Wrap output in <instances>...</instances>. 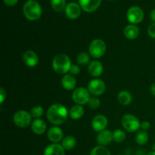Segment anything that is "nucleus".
<instances>
[{"mask_svg": "<svg viewBox=\"0 0 155 155\" xmlns=\"http://www.w3.org/2000/svg\"><path fill=\"white\" fill-rule=\"evenodd\" d=\"M150 90H151V93L155 97V83L151 85V88H150Z\"/></svg>", "mask_w": 155, "mask_h": 155, "instance_id": "obj_37", "label": "nucleus"}, {"mask_svg": "<svg viewBox=\"0 0 155 155\" xmlns=\"http://www.w3.org/2000/svg\"><path fill=\"white\" fill-rule=\"evenodd\" d=\"M136 143L139 145H144L148 142V135L146 131L140 130L137 133L136 136Z\"/></svg>", "mask_w": 155, "mask_h": 155, "instance_id": "obj_24", "label": "nucleus"}, {"mask_svg": "<svg viewBox=\"0 0 155 155\" xmlns=\"http://www.w3.org/2000/svg\"><path fill=\"white\" fill-rule=\"evenodd\" d=\"M43 155H65V150L60 144L53 143L45 148Z\"/></svg>", "mask_w": 155, "mask_h": 155, "instance_id": "obj_17", "label": "nucleus"}, {"mask_svg": "<svg viewBox=\"0 0 155 155\" xmlns=\"http://www.w3.org/2000/svg\"><path fill=\"white\" fill-rule=\"evenodd\" d=\"M117 155H123V154H117Z\"/></svg>", "mask_w": 155, "mask_h": 155, "instance_id": "obj_41", "label": "nucleus"}, {"mask_svg": "<svg viewBox=\"0 0 155 155\" xmlns=\"http://www.w3.org/2000/svg\"><path fill=\"white\" fill-rule=\"evenodd\" d=\"M52 68L57 74H65L70 71L71 61L70 58L65 54H58L53 58Z\"/></svg>", "mask_w": 155, "mask_h": 155, "instance_id": "obj_3", "label": "nucleus"}, {"mask_svg": "<svg viewBox=\"0 0 155 155\" xmlns=\"http://www.w3.org/2000/svg\"><path fill=\"white\" fill-rule=\"evenodd\" d=\"M69 72L71 75H78L80 73V68L77 64H72L70 68Z\"/></svg>", "mask_w": 155, "mask_h": 155, "instance_id": "obj_31", "label": "nucleus"}, {"mask_svg": "<svg viewBox=\"0 0 155 155\" xmlns=\"http://www.w3.org/2000/svg\"><path fill=\"white\" fill-rule=\"evenodd\" d=\"M69 115L71 119L78 120L80 119L84 115V108L80 104H75L72 106L70 109Z\"/></svg>", "mask_w": 155, "mask_h": 155, "instance_id": "obj_21", "label": "nucleus"}, {"mask_svg": "<svg viewBox=\"0 0 155 155\" xmlns=\"http://www.w3.org/2000/svg\"><path fill=\"white\" fill-rule=\"evenodd\" d=\"M126 133L124 130H116L113 132V141L117 143H121L126 139Z\"/></svg>", "mask_w": 155, "mask_h": 155, "instance_id": "obj_26", "label": "nucleus"}, {"mask_svg": "<svg viewBox=\"0 0 155 155\" xmlns=\"http://www.w3.org/2000/svg\"><path fill=\"white\" fill-rule=\"evenodd\" d=\"M121 124L124 130L129 133L138 131L141 127V123L136 116L133 114H125L121 120Z\"/></svg>", "mask_w": 155, "mask_h": 155, "instance_id": "obj_4", "label": "nucleus"}, {"mask_svg": "<svg viewBox=\"0 0 155 155\" xmlns=\"http://www.w3.org/2000/svg\"><path fill=\"white\" fill-rule=\"evenodd\" d=\"M107 126V119L104 115L98 114L94 117L92 120V127L95 131L99 132L105 130Z\"/></svg>", "mask_w": 155, "mask_h": 155, "instance_id": "obj_10", "label": "nucleus"}, {"mask_svg": "<svg viewBox=\"0 0 155 155\" xmlns=\"http://www.w3.org/2000/svg\"><path fill=\"white\" fill-rule=\"evenodd\" d=\"M31 129L33 133L42 135L46 131V124L41 119H36L31 124Z\"/></svg>", "mask_w": 155, "mask_h": 155, "instance_id": "obj_18", "label": "nucleus"}, {"mask_svg": "<svg viewBox=\"0 0 155 155\" xmlns=\"http://www.w3.org/2000/svg\"><path fill=\"white\" fill-rule=\"evenodd\" d=\"M90 98L89 90L84 87H79L73 92L72 99L77 104L83 105L87 104Z\"/></svg>", "mask_w": 155, "mask_h": 155, "instance_id": "obj_7", "label": "nucleus"}, {"mask_svg": "<svg viewBox=\"0 0 155 155\" xmlns=\"http://www.w3.org/2000/svg\"><path fill=\"white\" fill-rule=\"evenodd\" d=\"M81 13V8L80 5H79L77 3L70 2L68 3L65 8V14L67 17L70 19H77L79 18Z\"/></svg>", "mask_w": 155, "mask_h": 155, "instance_id": "obj_13", "label": "nucleus"}, {"mask_svg": "<svg viewBox=\"0 0 155 155\" xmlns=\"http://www.w3.org/2000/svg\"><path fill=\"white\" fill-rule=\"evenodd\" d=\"M135 155H147V154H145V152L143 150H138Z\"/></svg>", "mask_w": 155, "mask_h": 155, "instance_id": "obj_38", "label": "nucleus"}, {"mask_svg": "<svg viewBox=\"0 0 155 155\" xmlns=\"http://www.w3.org/2000/svg\"><path fill=\"white\" fill-rule=\"evenodd\" d=\"M43 108H42V107H41L39 105L34 106L31 109V110H30V114H31L32 117H34L36 119H39L40 117H42L43 115Z\"/></svg>", "mask_w": 155, "mask_h": 155, "instance_id": "obj_29", "label": "nucleus"}, {"mask_svg": "<svg viewBox=\"0 0 155 155\" xmlns=\"http://www.w3.org/2000/svg\"><path fill=\"white\" fill-rule=\"evenodd\" d=\"M51 5L54 11L61 12L66 8V1L65 0H51Z\"/></svg>", "mask_w": 155, "mask_h": 155, "instance_id": "obj_27", "label": "nucleus"}, {"mask_svg": "<svg viewBox=\"0 0 155 155\" xmlns=\"http://www.w3.org/2000/svg\"><path fill=\"white\" fill-rule=\"evenodd\" d=\"M150 18H151V19L154 22H155V8L153 9L151 12V13H150Z\"/></svg>", "mask_w": 155, "mask_h": 155, "instance_id": "obj_36", "label": "nucleus"}, {"mask_svg": "<svg viewBox=\"0 0 155 155\" xmlns=\"http://www.w3.org/2000/svg\"><path fill=\"white\" fill-rule=\"evenodd\" d=\"M68 110L63 104H54L50 106L46 112L48 120L54 126L64 124L68 117Z\"/></svg>", "mask_w": 155, "mask_h": 155, "instance_id": "obj_1", "label": "nucleus"}, {"mask_svg": "<svg viewBox=\"0 0 155 155\" xmlns=\"http://www.w3.org/2000/svg\"><path fill=\"white\" fill-rule=\"evenodd\" d=\"M23 61L29 68H34L38 64L39 57L35 51L28 50L23 54Z\"/></svg>", "mask_w": 155, "mask_h": 155, "instance_id": "obj_12", "label": "nucleus"}, {"mask_svg": "<svg viewBox=\"0 0 155 155\" xmlns=\"http://www.w3.org/2000/svg\"><path fill=\"white\" fill-rule=\"evenodd\" d=\"M105 83L100 79L92 80L88 84V90L89 93L92 94L94 96L102 95L105 91Z\"/></svg>", "mask_w": 155, "mask_h": 155, "instance_id": "obj_9", "label": "nucleus"}, {"mask_svg": "<svg viewBox=\"0 0 155 155\" xmlns=\"http://www.w3.org/2000/svg\"><path fill=\"white\" fill-rule=\"evenodd\" d=\"M90 155H111L110 151L105 146L98 145L92 148L91 151Z\"/></svg>", "mask_w": 155, "mask_h": 155, "instance_id": "obj_25", "label": "nucleus"}, {"mask_svg": "<svg viewBox=\"0 0 155 155\" xmlns=\"http://www.w3.org/2000/svg\"><path fill=\"white\" fill-rule=\"evenodd\" d=\"M139 29L135 24H129L124 29V36L129 39H135L139 36Z\"/></svg>", "mask_w": 155, "mask_h": 155, "instance_id": "obj_20", "label": "nucleus"}, {"mask_svg": "<svg viewBox=\"0 0 155 155\" xmlns=\"http://www.w3.org/2000/svg\"><path fill=\"white\" fill-rule=\"evenodd\" d=\"M101 0H79L80 7L86 12H92L99 7Z\"/></svg>", "mask_w": 155, "mask_h": 155, "instance_id": "obj_15", "label": "nucleus"}, {"mask_svg": "<svg viewBox=\"0 0 155 155\" xmlns=\"http://www.w3.org/2000/svg\"><path fill=\"white\" fill-rule=\"evenodd\" d=\"M13 121L17 127L20 128H26L31 124L32 116L30 113L26 110H18L14 114Z\"/></svg>", "mask_w": 155, "mask_h": 155, "instance_id": "obj_6", "label": "nucleus"}, {"mask_svg": "<svg viewBox=\"0 0 155 155\" xmlns=\"http://www.w3.org/2000/svg\"><path fill=\"white\" fill-rule=\"evenodd\" d=\"M103 65L98 61H92L89 63L88 67V71L89 74L93 77H98L102 74L103 73Z\"/></svg>", "mask_w": 155, "mask_h": 155, "instance_id": "obj_16", "label": "nucleus"}, {"mask_svg": "<svg viewBox=\"0 0 155 155\" xmlns=\"http://www.w3.org/2000/svg\"><path fill=\"white\" fill-rule=\"evenodd\" d=\"M77 81L74 76L71 74H65L61 79V85L63 88L66 90H73L75 88Z\"/></svg>", "mask_w": 155, "mask_h": 155, "instance_id": "obj_19", "label": "nucleus"}, {"mask_svg": "<svg viewBox=\"0 0 155 155\" xmlns=\"http://www.w3.org/2000/svg\"><path fill=\"white\" fill-rule=\"evenodd\" d=\"M141 128H142V130H144V131L148 130L151 128V124H150L148 121H143L142 123H141Z\"/></svg>", "mask_w": 155, "mask_h": 155, "instance_id": "obj_33", "label": "nucleus"}, {"mask_svg": "<svg viewBox=\"0 0 155 155\" xmlns=\"http://www.w3.org/2000/svg\"><path fill=\"white\" fill-rule=\"evenodd\" d=\"M63 131L60 127L54 126L48 129L47 136L48 139L53 143H58L63 139Z\"/></svg>", "mask_w": 155, "mask_h": 155, "instance_id": "obj_11", "label": "nucleus"}, {"mask_svg": "<svg viewBox=\"0 0 155 155\" xmlns=\"http://www.w3.org/2000/svg\"><path fill=\"white\" fill-rule=\"evenodd\" d=\"M77 145L76 139L72 136H68L62 139L61 145L65 151H70L74 148Z\"/></svg>", "mask_w": 155, "mask_h": 155, "instance_id": "obj_23", "label": "nucleus"}, {"mask_svg": "<svg viewBox=\"0 0 155 155\" xmlns=\"http://www.w3.org/2000/svg\"><path fill=\"white\" fill-rule=\"evenodd\" d=\"M147 155H155V151H150V152H148V154H147Z\"/></svg>", "mask_w": 155, "mask_h": 155, "instance_id": "obj_39", "label": "nucleus"}, {"mask_svg": "<svg viewBox=\"0 0 155 155\" xmlns=\"http://www.w3.org/2000/svg\"><path fill=\"white\" fill-rule=\"evenodd\" d=\"M87 104L90 108L97 109L100 107L101 102H100L99 98H97L96 96H92V97H90Z\"/></svg>", "mask_w": 155, "mask_h": 155, "instance_id": "obj_30", "label": "nucleus"}, {"mask_svg": "<svg viewBox=\"0 0 155 155\" xmlns=\"http://www.w3.org/2000/svg\"><path fill=\"white\" fill-rule=\"evenodd\" d=\"M6 98V92L2 87L0 88V99H1V104L4 102L5 99Z\"/></svg>", "mask_w": 155, "mask_h": 155, "instance_id": "obj_34", "label": "nucleus"}, {"mask_svg": "<svg viewBox=\"0 0 155 155\" xmlns=\"http://www.w3.org/2000/svg\"><path fill=\"white\" fill-rule=\"evenodd\" d=\"M89 54L94 58H99L106 51V44L102 39H95L91 42L89 48Z\"/></svg>", "mask_w": 155, "mask_h": 155, "instance_id": "obj_5", "label": "nucleus"}, {"mask_svg": "<svg viewBox=\"0 0 155 155\" xmlns=\"http://www.w3.org/2000/svg\"><path fill=\"white\" fill-rule=\"evenodd\" d=\"M127 17L132 24H139L144 18V12L139 6H131L127 11Z\"/></svg>", "mask_w": 155, "mask_h": 155, "instance_id": "obj_8", "label": "nucleus"}, {"mask_svg": "<svg viewBox=\"0 0 155 155\" xmlns=\"http://www.w3.org/2000/svg\"><path fill=\"white\" fill-rule=\"evenodd\" d=\"M90 60V56L86 52H81L77 55V61L80 65L87 64Z\"/></svg>", "mask_w": 155, "mask_h": 155, "instance_id": "obj_28", "label": "nucleus"}, {"mask_svg": "<svg viewBox=\"0 0 155 155\" xmlns=\"http://www.w3.org/2000/svg\"><path fill=\"white\" fill-rule=\"evenodd\" d=\"M132 99H133V97H132L131 93L128 91H121L117 95L118 101L120 104L123 105H129L132 102Z\"/></svg>", "mask_w": 155, "mask_h": 155, "instance_id": "obj_22", "label": "nucleus"}, {"mask_svg": "<svg viewBox=\"0 0 155 155\" xmlns=\"http://www.w3.org/2000/svg\"><path fill=\"white\" fill-rule=\"evenodd\" d=\"M3 1H4V2L5 3L6 5L12 6L15 5L18 2V0H3Z\"/></svg>", "mask_w": 155, "mask_h": 155, "instance_id": "obj_35", "label": "nucleus"}, {"mask_svg": "<svg viewBox=\"0 0 155 155\" xmlns=\"http://www.w3.org/2000/svg\"><path fill=\"white\" fill-rule=\"evenodd\" d=\"M23 12L30 21H36L42 15V8L36 0H28L23 6Z\"/></svg>", "mask_w": 155, "mask_h": 155, "instance_id": "obj_2", "label": "nucleus"}, {"mask_svg": "<svg viewBox=\"0 0 155 155\" xmlns=\"http://www.w3.org/2000/svg\"><path fill=\"white\" fill-rule=\"evenodd\" d=\"M113 140V133L110 130H104L99 132L97 135L96 141L98 144L101 146H107Z\"/></svg>", "mask_w": 155, "mask_h": 155, "instance_id": "obj_14", "label": "nucleus"}, {"mask_svg": "<svg viewBox=\"0 0 155 155\" xmlns=\"http://www.w3.org/2000/svg\"><path fill=\"white\" fill-rule=\"evenodd\" d=\"M148 34L150 37L155 39V22L149 25L148 28Z\"/></svg>", "mask_w": 155, "mask_h": 155, "instance_id": "obj_32", "label": "nucleus"}, {"mask_svg": "<svg viewBox=\"0 0 155 155\" xmlns=\"http://www.w3.org/2000/svg\"><path fill=\"white\" fill-rule=\"evenodd\" d=\"M152 150L154 151H155V143H154V145H152Z\"/></svg>", "mask_w": 155, "mask_h": 155, "instance_id": "obj_40", "label": "nucleus"}]
</instances>
